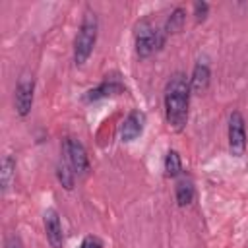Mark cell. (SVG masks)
Listing matches in <instances>:
<instances>
[{"mask_svg":"<svg viewBox=\"0 0 248 248\" xmlns=\"http://www.w3.org/2000/svg\"><path fill=\"white\" fill-rule=\"evenodd\" d=\"M43 225H45V232H46V240L52 248H62L64 246V231H62V223L60 217L54 209H46L45 217H43Z\"/></svg>","mask_w":248,"mask_h":248,"instance_id":"obj_7","label":"cell"},{"mask_svg":"<svg viewBox=\"0 0 248 248\" xmlns=\"http://www.w3.org/2000/svg\"><path fill=\"white\" fill-rule=\"evenodd\" d=\"M184 21H186V10L180 8V6L174 8V10L169 14V17H167V23H165V35L178 33V31L182 29Z\"/></svg>","mask_w":248,"mask_h":248,"instance_id":"obj_13","label":"cell"},{"mask_svg":"<svg viewBox=\"0 0 248 248\" xmlns=\"http://www.w3.org/2000/svg\"><path fill=\"white\" fill-rule=\"evenodd\" d=\"M97 33H99L97 14L87 10L83 14L81 25H79L76 41H74V62H76V66H83L89 60V56L95 48V43H97Z\"/></svg>","mask_w":248,"mask_h":248,"instance_id":"obj_2","label":"cell"},{"mask_svg":"<svg viewBox=\"0 0 248 248\" xmlns=\"http://www.w3.org/2000/svg\"><path fill=\"white\" fill-rule=\"evenodd\" d=\"M14 178H16V159L12 155H4L2 165H0V186L4 194L10 190Z\"/></svg>","mask_w":248,"mask_h":248,"instance_id":"obj_11","label":"cell"},{"mask_svg":"<svg viewBox=\"0 0 248 248\" xmlns=\"http://www.w3.org/2000/svg\"><path fill=\"white\" fill-rule=\"evenodd\" d=\"M4 246H6V248H23L21 236H19V234H16V232L8 234V236H6V244H4Z\"/></svg>","mask_w":248,"mask_h":248,"instance_id":"obj_18","label":"cell"},{"mask_svg":"<svg viewBox=\"0 0 248 248\" xmlns=\"http://www.w3.org/2000/svg\"><path fill=\"white\" fill-rule=\"evenodd\" d=\"M174 198H176V203L180 207L190 205L194 202V184H192V180L180 178L176 182V186H174Z\"/></svg>","mask_w":248,"mask_h":248,"instance_id":"obj_12","label":"cell"},{"mask_svg":"<svg viewBox=\"0 0 248 248\" xmlns=\"http://www.w3.org/2000/svg\"><path fill=\"white\" fill-rule=\"evenodd\" d=\"M145 124V114L140 110H132L120 124V140L122 141H134L138 136H141Z\"/></svg>","mask_w":248,"mask_h":248,"instance_id":"obj_8","label":"cell"},{"mask_svg":"<svg viewBox=\"0 0 248 248\" xmlns=\"http://www.w3.org/2000/svg\"><path fill=\"white\" fill-rule=\"evenodd\" d=\"M56 176H58V182H60L66 190H72V188H74L76 172H74V169H72L68 163H58V165H56Z\"/></svg>","mask_w":248,"mask_h":248,"instance_id":"obj_15","label":"cell"},{"mask_svg":"<svg viewBox=\"0 0 248 248\" xmlns=\"http://www.w3.org/2000/svg\"><path fill=\"white\" fill-rule=\"evenodd\" d=\"M62 151L66 157V163L74 169L76 174H87L89 170V157L83 147V143L76 138H64L62 141Z\"/></svg>","mask_w":248,"mask_h":248,"instance_id":"obj_4","label":"cell"},{"mask_svg":"<svg viewBox=\"0 0 248 248\" xmlns=\"http://www.w3.org/2000/svg\"><path fill=\"white\" fill-rule=\"evenodd\" d=\"M79 248H103V242H101V240H99L97 236L89 234V236H85V238L81 240Z\"/></svg>","mask_w":248,"mask_h":248,"instance_id":"obj_17","label":"cell"},{"mask_svg":"<svg viewBox=\"0 0 248 248\" xmlns=\"http://www.w3.org/2000/svg\"><path fill=\"white\" fill-rule=\"evenodd\" d=\"M209 79H211V70H209L207 62H203V60L196 62L194 70H192V76H190V89L194 93H202V91L207 89Z\"/></svg>","mask_w":248,"mask_h":248,"instance_id":"obj_10","label":"cell"},{"mask_svg":"<svg viewBox=\"0 0 248 248\" xmlns=\"http://www.w3.org/2000/svg\"><path fill=\"white\" fill-rule=\"evenodd\" d=\"M163 45H165V33L155 29L149 21H141L136 27V54L140 58L151 56Z\"/></svg>","mask_w":248,"mask_h":248,"instance_id":"obj_3","label":"cell"},{"mask_svg":"<svg viewBox=\"0 0 248 248\" xmlns=\"http://www.w3.org/2000/svg\"><path fill=\"white\" fill-rule=\"evenodd\" d=\"M33 93H35V79L29 76L19 78L17 85H16V95H14V103H16V112L25 118L31 112L33 107Z\"/></svg>","mask_w":248,"mask_h":248,"instance_id":"obj_6","label":"cell"},{"mask_svg":"<svg viewBox=\"0 0 248 248\" xmlns=\"http://www.w3.org/2000/svg\"><path fill=\"white\" fill-rule=\"evenodd\" d=\"M207 12H209V4L207 2H194V16H196L198 21L205 19Z\"/></svg>","mask_w":248,"mask_h":248,"instance_id":"obj_16","label":"cell"},{"mask_svg":"<svg viewBox=\"0 0 248 248\" xmlns=\"http://www.w3.org/2000/svg\"><path fill=\"white\" fill-rule=\"evenodd\" d=\"M122 91H124L122 81L116 79V78H108V79L101 81L97 87L89 89V91L83 95V99H85L87 103H91V101H99V99H105V97H110V95H118V93H122Z\"/></svg>","mask_w":248,"mask_h":248,"instance_id":"obj_9","label":"cell"},{"mask_svg":"<svg viewBox=\"0 0 248 248\" xmlns=\"http://www.w3.org/2000/svg\"><path fill=\"white\" fill-rule=\"evenodd\" d=\"M190 78L186 74L176 72L165 85V116L172 130L180 132L188 122V107H190Z\"/></svg>","mask_w":248,"mask_h":248,"instance_id":"obj_1","label":"cell"},{"mask_svg":"<svg viewBox=\"0 0 248 248\" xmlns=\"http://www.w3.org/2000/svg\"><path fill=\"white\" fill-rule=\"evenodd\" d=\"M229 149L234 157H242L246 151V124L238 110H232L229 116Z\"/></svg>","mask_w":248,"mask_h":248,"instance_id":"obj_5","label":"cell"},{"mask_svg":"<svg viewBox=\"0 0 248 248\" xmlns=\"http://www.w3.org/2000/svg\"><path fill=\"white\" fill-rule=\"evenodd\" d=\"M180 172H182V159H180L178 151L170 149V151L165 155V174L170 176V178H174V176H178Z\"/></svg>","mask_w":248,"mask_h":248,"instance_id":"obj_14","label":"cell"}]
</instances>
